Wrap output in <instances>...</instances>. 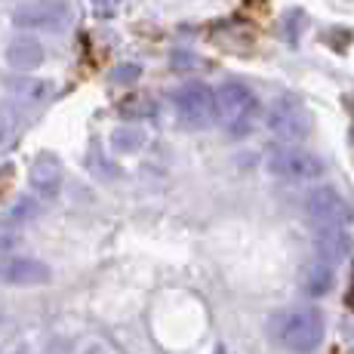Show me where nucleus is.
I'll return each instance as SVG.
<instances>
[{"instance_id":"obj_5","label":"nucleus","mask_w":354,"mask_h":354,"mask_svg":"<svg viewBox=\"0 0 354 354\" xmlns=\"http://www.w3.org/2000/svg\"><path fill=\"white\" fill-rule=\"evenodd\" d=\"M268 169L290 182H315L324 176L326 167L317 154L305 151V148H299V145H283V148H277V151H271Z\"/></svg>"},{"instance_id":"obj_18","label":"nucleus","mask_w":354,"mask_h":354,"mask_svg":"<svg viewBox=\"0 0 354 354\" xmlns=\"http://www.w3.org/2000/svg\"><path fill=\"white\" fill-rule=\"evenodd\" d=\"M34 213H37V207H34V201H28V197H22V201H19L16 207L10 209V222H25V219H34Z\"/></svg>"},{"instance_id":"obj_6","label":"nucleus","mask_w":354,"mask_h":354,"mask_svg":"<svg viewBox=\"0 0 354 354\" xmlns=\"http://www.w3.org/2000/svg\"><path fill=\"white\" fill-rule=\"evenodd\" d=\"M68 0H34L12 12V25L25 31H56L68 22Z\"/></svg>"},{"instance_id":"obj_8","label":"nucleus","mask_w":354,"mask_h":354,"mask_svg":"<svg viewBox=\"0 0 354 354\" xmlns=\"http://www.w3.org/2000/svg\"><path fill=\"white\" fill-rule=\"evenodd\" d=\"M351 228L348 222H333V225H317V237H315V250L324 262L330 265H339L345 262L351 253Z\"/></svg>"},{"instance_id":"obj_20","label":"nucleus","mask_w":354,"mask_h":354,"mask_svg":"<svg viewBox=\"0 0 354 354\" xmlns=\"http://www.w3.org/2000/svg\"><path fill=\"white\" fill-rule=\"evenodd\" d=\"M219 354H222V351H219Z\"/></svg>"},{"instance_id":"obj_19","label":"nucleus","mask_w":354,"mask_h":354,"mask_svg":"<svg viewBox=\"0 0 354 354\" xmlns=\"http://www.w3.org/2000/svg\"><path fill=\"white\" fill-rule=\"evenodd\" d=\"M120 0H93V6L102 12V16H108V12H114V6H118Z\"/></svg>"},{"instance_id":"obj_11","label":"nucleus","mask_w":354,"mask_h":354,"mask_svg":"<svg viewBox=\"0 0 354 354\" xmlns=\"http://www.w3.org/2000/svg\"><path fill=\"white\" fill-rule=\"evenodd\" d=\"M44 46L34 37H16L6 46V65L16 68V71H34V68L44 65Z\"/></svg>"},{"instance_id":"obj_12","label":"nucleus","mask_w":354,"mask_h":354,"mask_svg":"<svg viewBox=\"0 0 354 354\" xmlns=\"http://www.w3.org/2000/svg\"><path fill=\"white\" fill-rule=\"evenodd\" d=\"M333 287H336V265L324 262V259L317 256V262H311L308 268L302 271V292L311 299H321Z\"/></svg>"},{"instance_id":"obj_2","label":"nucleus","mask_w":354,"mask_h":354,"mask_svg":"<svg viewBox=\"0 0 354 354\" xmlns=\"http://www.w3.org/2000/svg\"><path fill=\"white\" fill-rule=\"evenodd\" d=\"M216 102V120L228 129L231 136H243L253 129V124L259 120V99L256 93L250 90L241 80H225L219 90L213 93Z\"/></svg>"},{"instance_id":"obj_10","label":"nucleus","mask_w":354,"mask_h":354,"mask_svg":"<svg viewBox=\"0 0 354 354\" xmlns=\"http://www.w3.org/2000/svg\"><path fill=\"white\" fill-rule=\"evenodd\" d=\"M28 182H31L34 194L46 197V201L56 197L59 188H62V163H59L56 154H50V151L37 154L28 169Z\"/></svg>"},{"instance_id":"obj_9","label":"nucleus","mask_w":354,"mask_h":354,"mask_svg":"<svg viewBox=\"0 0 354 354\" xmlns=\"http://www.w3.org/2000/svg\"><path fill=\"white\" fill-rule=\"evenodd\" d=\"M53 277L50 265L40 262V259H6L3 265H0V281H6L10 287H40V283H46Z\"/></svg>"},{"instance_id":"obj_15","label":"nucleus","mask_w":354,"mask_h":354,"mask_svg":"<svg viewBox=\"0 0 354 354\" xmlns=\"http://www.w3.org/2000/svg\"><path fill=\"white\" fill-rule=\"evenodd\" d=\"M120 114L124 118H151L154 114V102L151 99H145V96H139V99H127L124 105H120Z\"/></svg>"},{"instance_id":"obj_13","label":"nucleus","mask_w":354,"mask_h":354,"mask_svg":"<svg viewBox=\"0 0 354 354\" xmlns=\"http://www.w3.org/2000/svg\"><path fill=\"white\" fill-rule=\"evenodd\" d=\"M22 129V108L16 102H0V148L10 145Z\"/></svg>"},{"instance_id":"obj_17","label":"nucleus","mask_w":354,"mask_h":354,"mask_svg":"<svg viewBox=\"0 0 354 354\" xmlns=\"http://www.w3.org/2000/svg\"><path fill=\"white\" fill-rule=\"evenodd\" d=\"M139 77H142V65H136V62H124L111 71L114 84H133V80H139Z\"/></svg>"},{"instance_id":"obj_14","label":"nucleus","mask_w":354,"mask_h":354,"mask_svg":"<svg viewBox=\"0 0 354 354\" xmlns=\"http://www.w3.org/2000/svg\"><path fill=\"white\" fill-rule=\"evenodd\" d=\"M111 139H114V151H139L145 145V133L142 129H118Z\"/></svg>"},{"instance_id":"obj_7","label":"nucleus","mask_w":354,"mask_h":354,"mask_svg":"<svg viewBox=\"0 0 354 354\" xmlns=\"http://www.w3.org/2000/svg\"><path fill=\"white\" fill-rule=\"evenodd\" d=\"M305 209L308 216L317 222V225H333V222H351V207L336 188L330 185H317L315 192L305 201Z\"/></svg>"},{"instance_id":"obj_1","label":"nucleus","mask_w":354,"mask_h":354,"mask_svg":"<svg viewBox=\"0 0 354 354\" xmlns=\"http://www.w3.org/2000/svg\"><path fill=\"white\" fill-rule=\"evenodd\" d=\"M268 333L281 348L292 354H311L321 348L326 324L317 308H281L268 317Z\"/></svg>"},{"instance_id":"obj_4","label":"nucleus","mask_w":354,"mask_h":354,"mask_svg":"<svg viewBox=\"0 0 354 354\" xmlns=\"http://www.w3.org/2000/svg\"><path fill=\"white\" fill-rule=\"evenodd\" d=\"M173 108L176 118H179L182 127L188 129H201L209 127L216 120V102H213V90L201 80H188L179 90L173 93Z\"/></svg>"},{"instance_id":"obj_3","label":"nucleus","mask_w":354,"mask_h":354,"mask_svg":"<svg viewBox=\"0 0 354 354\" xmlns=\"http://www.w3.org/2000/svg\"><path fill=\"white\" fill-rule=\"evenodd\" d=\"M265 127L274 139H281L283 145H299L311 136V118L305 111V105L292 96H281L268 105L265 111Z\"/></svg>"},{"instance_id":"obj_16","label":"nucleus","mask_w":354,"mask_h":354,"mask_svg":"<svg viewBox=\"0 0 354 354\" xmlns=\"http://www.w3.org/2000/svg\"><path fill=\"white\" fill-rule=\"evenodd\" d=\"M10 86L25 99H44L50 90V84H44V80H12Z\"/></svg>"}]
</instances>
